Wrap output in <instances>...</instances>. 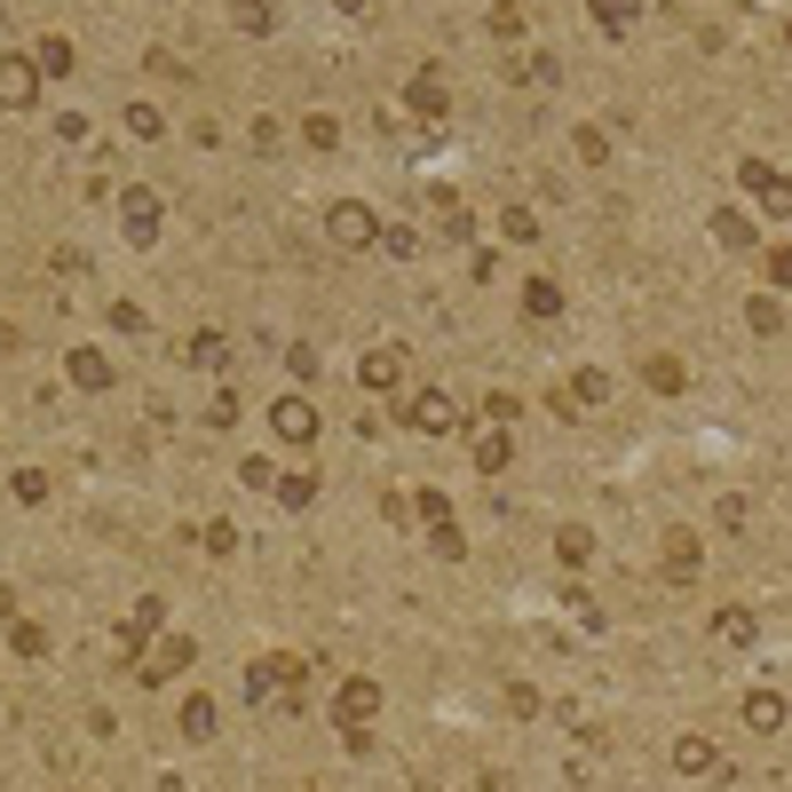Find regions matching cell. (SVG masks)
I'll list each match as a JSON object with an SVG mask.
<instances>
[{"instance_id": "obj_28", "label": "cell", "mask_w": 792, "mask_h": 792, "mask_svg": "<svg viewBox=\"0 0 792 792\" xmlns=\"http://www.w3.org/2000/svg\"><path fill=\"white\" fill-rule=\"evenodd\" d=\"M586 9H594V24H603L610 40H618V32H634V0H586Z\"/></svg>"}, {"instance_id": "obj_7", "label": "cell", "mask_w": 792, "mask_h": 792, "mask_svg": "<svg viewBox=\"0 0 792 792\" xmlns=\"http://www.w3.org/2000/svg\"><path fill=\"white\" fill-rule=\"evenodd\" d=\"M737 713H745V730H753V737H777L784 721H792V698L761 682V689H745V706H737Z\"/></svg>"}, {"instance_id": "obj_30", "label": "cell", "mask_w": 792, "mask_h": 792, "mask_svg": "<svg viewBox=\"0 0 792 792\" xmlns=\"http://www.w3.org/2000/svg\"><path fill=\"white\" fill-rule=\"evenodd\" d=\"M127 136H136V143H159V136H167V119H159V104H127Z\"/></svg>"}, {"instance_id": "obj_45", "label": "cell", "mask_w": 792, "mask_h": 792, "mask_svg": "<svg viewBox=\"0 0 792 792\" xmlns=\"http://www.w3.org/2000/svg\"><path fill=\"white\" fill-rule=\"evenodd\" d=\"M381 246H388L396 261H412V254H420V238H412V230H381Z\"/></svg>"}, {"instance_id": "obj_21", "label": "cell", "mask_w": 792, "mask_h": 792, "mask_svg": "<svg viewBox=\"0 0 792 792\" xmlns=\"http://www.w3.org/2000/svg\"><path fill=\"white\" fill-rule=\"evenodd\" d=\"M713 238L730 246V254H753V222H745L737 207H713Z\"/></svg>"}, {"instance_id": "obj_33", "label": "cell", "mask_w": 792, "mask_h": 792, "mask_svg": "<svg viewBox=\"0 0 792 792\" xmlns=\"http://www.w3.org/2000/svg\"><path fill=\"white\" fill-rule=\"evenodd\" d=\"M412 112H420V119H444V88H436V72L412 80Z\"/></svg>"}, {"instance_id": "obj_23", "label": "cell", "mask_w": 792, "mask_h": 792, "mask_svg": "<svg viewBox=\"0 0 792 792\" xmlns=\"http://www.w3.org/2000/svg\"><path fill=\"white\" fill-rule=\"evenodd\" d=\"M745 325H753V334H784V302H777V293H753V302H745Z\"/></svg>"}, {"instance_id": "obj_20", "label": "cell", "mask_w": 792, "mask_h": 792, "mask_svg": "<svg viewBox=\"0 0 792 792\" xmlns=\"http://www.w3.org/2000/svg\"><path fill=\"white\" fill-rule=\"evenodd\" d=\"M523 317H563V286H555V278H532V286H523Z\"/></svg>"}, {"instance_id": "obj_26", "label": "cell", "mask_w": 792, "mask_h": 792, "mask_svg": "<svg viewBox=\"0 0 792 792\" xmlns=\"http://www.w3.org/2000/svg\"><path fill=\"white\" fill-rule=\"evenodd\" d=\"M302 143H310V151H341V119H334V112H310V119H302Z\"/></svg>"}, {"instance_id": "obj_22", "label": "cell", "mask_w": 792, "mask_h": 792, "mask_svg": "<svg viewBox=\"0 0 792 792\" xmlns=\"http://www.w3.org/2000/svg\"><path fill=\"white\" fill-rule=\"evenodd\" d=\"M230 24L246 32V40H261V32H278V16H270V0H230Z\"/></svg>"}, {"instance_id": "obj_35", "label": "cell", "mask_w": 792, "mask_h": 792, "mask_svg": "<svg viewBox=\"0 0 792 792\" xmlns=\"http://www.w3.org/2000/svg\"><path fill=\"white\" fill-rule=\"evenodd\" d=\"M761 278H769L777 293H792V246H769V254H761Z\"/></svg>"}, {"instance_id": "obj_14", "label": "cell", "mask_w": 792, "mask_h": 792, "mask_svg": "<svg viewBox=\"0 0 792 792\" xmlns=\"http://www.w3.org/2000/svg\"><path fill=\"white\" fill-rule=\"evenodd\" d=\"M642 381H650L657 396H682V388H689V365H682V357H666V349H650V357H642Z\"/></svg>"}, {"instance_id": "obj_47", "label": "cell", "mask_w": 792, "mask_h": 792, "mask_svg": "<svg viewBox=\"0 0 792 792\" xmlns=\"http://www.w3.org/2000/svg\"><path fill=\"white\" fill-rule=\"evenodd\" d=\"M784 48H792V24H784Z\"/></svg>"}, {"instance_id": "obj_13", "label": "cell", "mask_w": 792, "mask_h": 792, "mask_svg": "<svg viewBox=\"0 0 792 792\" xmlns=\"http://www.w3.org/2000/svg\"><path fill=\"white\" fill-rule=\"evenodd\" d=\"M63 373H72V388L104 396V388H112V357H95V349H72V357H63Z\"/></svg>"}, {"instance_id": "obj_9", "label": "cell", "mask_w": 792, "mask_h": 792, "mask_svg": "<svg viewBox=\"0 0 792 792\" xmlns=\"http://www.w3.org/2000/svg\"><path fill=\"white\" fill-rule=\"evenodd\" d=\"M278 689H293V657L286 650H270V657H254V666H246V698L254 706H278Z\"/></svg>"}, {"instance_id": "obj_18", "label": "cell", "mask_w": 792, "mask_h": 792, "mask_svg": "<svg viewBox=\"0 0 792 792\" xmlns=\"http://www.w3.org/2000/svg\"><path fill=\"white\" fill-rule=\"evenodd\" d=\"M214 730H222V706H214V698H183V737L207 745Z\"/></svg>"}, {"instance_id": "obj_31", "label": "cell", "mask_w": 792, "mask_h": 792, "mask_svg": "<svg viewBox=\"0 0 792 792\" xmlns=\"http://www.w3.org/2000/svg\"><path fill=\"white\" fill-rule=\"evenodd\" d=\"M310 500H317V476H310V468L278 476V508H310Z\"/></svg>"}, {"instance_id": "obj_32", "label": "cell", "mask_w": 792, "mask_h": 792, "mask_svg": "<svg viewBox=\"0 0 792 792\" xmlns=\"http://www.w3.org/2000/svg\"><path fill=\"white\" fill-rule=\"evenodd\" d=\"M555 555H563V563H586V555H594V532H586V523H563V532H555Z\"/></svg>"}, {"instance_id": "obj_43", "label": "cell", "mask_w": 792, "mask_h": 792, "mask_svg": "<svg viewBox=\"0 0 792 792\" xmlns=\"http://www.w3.org/2000/svg\"><path fill=\"white\" fill-rule=\"evenodd\" d=\"M159 618H167V603H159V594H143V603H136V618H127V626H136V634H151Z\"/></svg>"}, {"instance_id": "obj_41", "label": "cell", "mask_w": 792, "mask_h": 792, "mask_svg": "<svg viewBox=\"0 0 792 792\" xmlns=\"http://www.w3.org/2000/svg\"><path fill=\"white\" fill-rule=\"evenodd\" d=\"M112 325H119V334H151V317L136 302H112Z\"/></svg>"}, {"instance_id": "obj_17", "label": "cell", "mask_w": 792, "mask_h": 792, "mask_svg": "<svg viewBox=\"0 0 792 792\" xmlns=\"http://www.w3.org/2000/svg\"><path fill=\"white\" fill-rule=\"evenodd\" d=\"M508 459H515L508 428H476V468H484V476H508Z\"/></svg>"}, {"instance_id": "obj_2", "label": "cell", "mask_w": 792, "mask_h": 792, "mask_svg": "<svg viewBox=\"0 0 792 792\" xmlns=\"http://www.w3.org/2000/svg\"><path fill=\"white\" fill-rule=\"evenodd\" d=\"M737 190H745V198H761V214L792 222V183L769 167V159H737Z\"/></svg>"}, {"instance_id": "obj_46", "label": "cell", "mask_w": 792, "mask_h": 792, "mask_svg": "<svg viewBox=\"0 0 792 792\" xmlns=\"http://www.w3.org/2000/svg\"><path fill=\"white\" fill-rule=\"evenodd\" d=\"M484 792H515V777H500V769H491V777H484Z\"/></svg>"}, {"instance_id": "obj_8", "label": "cell", "mask_w": 792, "mask_h": 792, "mask_svg": "<svg viewBox=\"0 0 792 792\" xmlns=\"http://www.w3.org/2000/svg\"><path fill=\"white\" fill-rule=\"evenodd\" d=\"M32 95H40V63L0 56V112H32Z\"/></svg>"}, {"instance_id": "obj_37", "label": "cell", "mask_w": 792, "mask_h": 792, "mask_svg": "<svg viewBox=\"0 0 792 792\" xmlns=\"http://www.w3.org/2000/svg\"><path fill=\"white\" fill-rule=\"evenodd\" d=\"M571 143H579V159H586V167H603V159H610V136H603V127H579Z\"/></svg>"}, {"instance_id": "obj_27", "label": "cell", "mask_w": 792, "mask_h": 792, "mask_svg": "<svg viewBox=\"0 0 792 792\" xmlns=\"http://www.w3.org/2000/svg\"><path fill=\"white\" fill-rule=\"evenodd\" d=\"M9 650H16V657H48V626H40V618H16V626H9Z\"/></svg>"}, {"instance_id": "obj_12", "label": "cell", "mask_w": 792, "mask_h": 792, "mask_svg": "<svg viewBox=\"0 0 792 792\" xmlns=\"http://www.w3.org/2000/svg\"><path fill=\"white\" fill-rule=\"evenodd\" d=\"M666 761H674V777H713V769H721V745L689 730V737H674V753H666Z\"/></svg>"}, {"instance_id": "obj_39", "label": "cell", "mask_w": 792, "mask_h": 792, "mask_svg": "<svg viewBox=\"0 0 792 792\" xmlns=\"http://www.w3.org/2000/svg\"><path fill=\"white\" fill-rule=\"evenodd\" d=\"M508 706H515V721H539V689L532 682H508Z\"/></svg>"}, {"instance_id": "obj_34", "label": "cell", "mask_w": 792, "mask_h": 792, "mask_svg": "<svg viewBox=\"0 0 792 792\" xmlns=\"http://www.w3.org/2000/svg\"><path fill=\"white\" fill-rule=\"evenodd\" d=\"M484 420H491V428H515V420H523V396L491 388V396H484Z\"/></svg>"}, {"instance_id": "obj_10", "label": "cell", "mask_w": 792, "mask_h": 792, "mask_svg": "<svg viewBox=\"0 0 792 792\" xmlns=\"http://www.w3.org/2000/svg\"><path fill=\"white\" fill-rule=\"evenodd\" d=\"M706 634H713L721 650H753V642H761V618H753L745 603H721V610H713V626H706Z\"/></svg>"}, {"instance_id": "obj_29", "label": "cell", "mask_w": 792, "mask_h": 792, "mask_svg": "<svg viewBox=\"0 0 792 792\" xmlns=\"http://www.w3.org/2000/svg\"><path fill=\"white\" fill-rule=\"evenodd\" d=\"M515 80H523V88H555V80H563V63L539 48V56H523V63H515Z\"/></svg>"}, {"instance_id": "obj_16", "label": "cell", "mask_w": 792, "mask_h": 792, "mask_svg": "<svg viewBox=\"0 0 792 792\" xmlns=\"http://www.w3.org/2000/svg\"><path fill=\"white\" fill-rule=\"evenodd\" d=\"M357 381H365V388H396V381H405V349H373V357H357Z\"/></svg>"}, {"instance_id": "obj_44", "label": "cell", "mask_w": 792, "mask_h": 792, "mask_svg": "<svg viewBox=\"0 0 792 792\" xmlns=\"http://www.w3.org/2000/svg\"><path fill=\"white\" fill-rule=\"evenodd\" d=\"M254 151H286V127L278 119H254Z\"/></svg>"}, {"instance_id": "obj_11", "label": "cell", "mask_w": 792, "mask_h": 792, "mask_svg": "<svg viewBox=\"0 0 792 792\" xmlns=\"http://www.w3.org/2000/svg\"><path fill=\"white\" fill-rule=\"evenodd\" d=\"M666 586H698V532L689 523L666 532Z\"/></svg>"}, {"instance_id": "obj_40", "label": "cell", "mask_w": 792, "mask_h": 792, "mask_svg": "<svg viewBox=\"0 0 792 792\" xmlns=\"http://www.w3.org/2000/svg\"><path fill=\"white\" fill-rule=\"evenodd\" d=\"M484 24H491V32H500V40H515V32H523V9H515V0H500V9H491Z\"/></svg>"}, {"instance_id": "obj_24", "label": "cell", "mask_w": 792, "mask_h": 792, "mask_svg": "<svg viewBox=\"0 0 792 792\" xmlns=\"http://www.w3.org/2000/svg\"><path fill=\"white\" fill-rule=\"evenodd\" d=\"M412 515L428 523V532H444V523H452V500H444L436 484H420V491H412Z\"/></svg>"}, {"instance_id": "obj_4", "label": "cell", "mask_w": 792, "mask_h": 792, "mask_svg": "<svg viewBox=\"0 0 792 792\" xmlns=\"http://www.w3.org/2000/svg\"><path fill=\"white\" fill-rule=\"evenodd\" d=\"M373 713H381V682H373V674H349V682L334 689V721H341V730H365Z\"/></svg>"}, {"instance_id": "obj_36", "label": "cell", "mask_w": 792, "mask_h": 792, "mask_svg": "<svg viewBox=\"0 0 792 792\" xmlns=\"http://www.w3.org/2000/svg\"><path fill=\"white\" fill-rule=\"evenodd\" d=\"M500 230H508L515 246H532V238H539V214H532V207H508V214H500Z\"/></svg>"}, {"instance_id": "obj_6", "label": "cell", "mask_w": 792, "mask_h": 792, "mask_svg": "<svg viewBox=\"0 0 792 792\" xmlns=\"http://www.w3.org/2000/svg\"><path fill=\"white\" fill-rule=\"evenodd\" d=\"M270 428H278V444L302 452V444H317V405H310V396H278V405H270Z\"/></svg>"}, {"instance_id": "obj_42", "label": "cell", "mask_w": 792, "mask_h": 792, "mask_svg": "<svg viewBox=\"0 0 792 792\" xmlns=\"http://www.w3.org/2000/svg\"><path fill=\"white\" fill-rule=\"evenodd\" d=\"M183 357H190V365H222V334H198Z\"/></svg>"}, {"instance_id": "obj_25", "label": "cell", "mask_w": 792, "mask_h": 792, "mask_svg": "<svg viewBox=\"0 0 792 792\" xmlns=\"http://www.w3.org/2000/svg\"><path fill=\"white\" fill-rule=\"evenodd\" d=\"M32 63H40V80H63V72H72V40H56V32H48V40L32 48Z\"/></svg>"}, {"instance_id": "obj_5", "label": "cell", "mask_w": 792, "mask_h": 792, "mask_svg": "<svg viewBox=\"0 0 792 792\" xmlns=\"http://www.w3.org/2000/svg\"><path fill=\"white\" fill-rule=\"evenodd\" d=\"M325 230H334V246H373L381 238V214L365 207V198H341V207L325 214Z\"/></svg>"}, {"instance_id": "obj_1", "label": "cell", "mask_w": 792, "mask_h": 792, "mask_svg": "<svg viewBox=\"0 0 792 792\" xmlns=\"http://www.w3.org/2000/svg\"><path fill=\"white\" fill-rule=\"evenodd\" d=\"M396 420L420 428V436H452L459 405H452V388H420V396H396Z\"/></svg>"}, {"instance_id": "obj_3", "label": "cell", "mask_w": 792, "mask_h": 792, "mask_svg": "<svg viewBox=\"0 0 792 792\" xmlns=\"http://www.w3.org/2000/svg\"><path fill=\"white\" fill-rule=\"evenodd\" d=\"M190 657H198V642H190V634H159V650H143V657H136V682H151V689H159V682H175Z\"/></svg>"}, {"instance_id": "obj_15", "label": "cell", "mask_w": 792, "mask_h": 792, "mask_svg": "<svg viewBox=\"0 0 792 792\" xmlns=\"http://www.w3.org/2000/svg\"><path fill=\"white\" fill-rule=\"evenodd\" d=\"M119 207H127V238L151 246V238H159V198H151V190H127Z\"/></svg>"}, {"instance_id": "obj_19", "label": "cell", "mask_w": 792, "mask_h": 792, "mask_svg": "<svg viewBox=\"0 0 792 792\" xmlns=\"http://www.w3.org/2000/svg\"><path fill=\"white\" fill-rule=\"evenodd\" d=\"M563 396H571V405H579V412H594V405H603V396H610V373H603V365H579Z\"/></svg>"}, {"instance_id": "obj_38", "label": "cell", "mask_w": 792, "mask_h": 792, "mask_svg": "<svg viewBox=\"0 0 792 792\" xmlns=\"http://www.w3.org/2000/svg\"><path fill=\"white\" fill-rule=\"evenodd\" d=\"M16 500L40 508V500H48V476H40V468H16Z\"/></svg>"}]
</instances>
